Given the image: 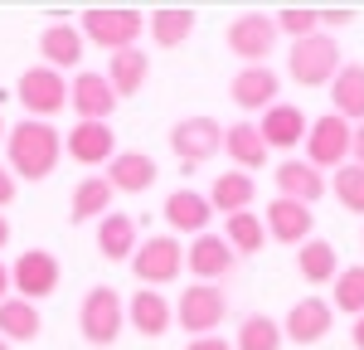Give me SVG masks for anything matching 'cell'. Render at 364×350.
<instances>
[{"label":"cell","instance_id":"cell-1","mask_svg":"<svg viewBox=\"0 0 364 350\" xmlns=\"http://www.w3.org/2000/svg\"><path fill=\"white\" fill-rule=\"evenodd\" d=\"M63 161V137H58L54 122H15L5 132V166L15 180H49Z\"/></svg>","mask_w":364,"mask_h":350},{"label":"cell","instance_id":"cell-2","mask_svg":"<svg viewBox=\"0 0 364 350\" xmlns=\"http://www.w3.org/2000/svg\"><path fill=\"white\" fill-rule=\"evenodd\" d=\"M78 29H83L87 44H97L107 54H122V49H136V39L146 34V15L127 10V5H92V10L78 15Z\"/></svg>","mask_w":364,"mask_h":350},{"label":"cell","instance_id":"cell-3","mask_svg":"<svg viewBox=\"0 0 364 350\" xmlns=\"http://www.w3.org/2000/svg\"><path fill=\"white\" fill-rule=\"evenodd\" d=\"M340 44H336V34H311V39H296L291 44V54H287V73H291V83H301V88H331L336 83V73H340Z\"/></svg>","mask_w":364,"mask_h":350},{"label":"cell","instance_id":"cell-4","mask_svg":"<svg viewBox=\"0 0 364 350\" xmlns=\"http://www.w3.org/2000/svg\"><path fill=\"white\" fill-rule=\"evenodd\" d=\"M122 326H127V302H122V292L107 287V282L87 287L83 307H78V331H83L87 346H112L117 336H122Z\"/></svg>","mask_w":364,"mask_h":350},{"label":"cell","instance_id":"cell-5","mask_svg":"<svg viewBox=\"0 0 364 350\" xmlns=\"http://www.w3.org/2000/svg\"><path fill=\"white\" fill-rule=\"evenodd\" d=\"M228 317V297L224 287H214V282H195V287L180 292V302H175V326L180 331H190V341L199 336H214Z\"/></svg>","mask_w":364,"mask_h":350},{"label":"cell","instance_id":"cell-6","mask_svg":"<svg viewBox=\"0 0 364 350\" xmlns=\"http://www.w3.org/2000/svg\"><path fill=\"white\" fill-rule=\"evenodd\" d=\"M132 272L141 277V287H170L180 272H185V243L175 233H151L141 238L136 258H132Z\"/></svg>","mask_w":364,"mask_h":350},{"label":"cell","instance_id":"cell-7","mask_svg":"<svg viewBox=\"0 0 364 350\" xmlns=\"http://www.w3.org/2000/svg\"><path fill=\"white\" fill-rule=\"evenodd\" d=\"M15 97H20V107H25L34 122H49L54 112L68 107V78L49 68V63H34L20 73V83H15Z\"/></svg>","mask_w":364,"mask_h":350},{"label":"cell","instance_id":"cell-8","mask_svg":"<svg viewBox=\"0 0 364 350\" xmlns=\"http://www.w3.org/2000/svg\"><path fill=\"white\" fill-rule=\"evenodd\" d=\"M170 151L180 156V166L185 171H195V166H209L219 151H224V127L214 122V117H180L175 127H170Z\"/></svg>","mask_w":364,"mask_h":350},{"label":"cell","instance_id":"cell-9","mask_svg":"<svg viewBox=\"0 0 364 350\" xmlns=\"http://www.w3.org/2000/svg\"><path fill=\"white\" fill-rule=\"evenodd\" d=\"M350 142H355V127L345 122V117H336V112H326V117H316L311 122V132H306V161L316 166V171L326 175H336L340 166H350Z\"/></svg>","mask_w":364,"mask_h":350},{"label":"cell","instance_id":"cell-10","mask_svg":"<svg viewBox=\"0 0 364 350\" xmlns=\"http://www.w3.org/2000/svg\"><path fill=\"white\" fill-rule=\"evenodd\" d=\"M58 282H63V267H58V258L49 253V248H25L20 258H15V267H10V287L20 292L25 302H44V297H54Z\"/></svg>","mask_w":364,"mask_h":350},{"label":"cell","instance_id":"cell-11","mask_svg":"<svg viewBox=\"0 0 364 350\" xmlns=\"http://www.w3.org/2000/svg\"><path fill=\"white\" fill-rule=\"evenodd\" d=\"M228 49L243 58V68H248V63H262V58L277 49V20L262 15V10L238 15V20L228 25Z\"/></svg>","mask_w":364,"mask_h":350},{"label":"cell","instance_id":"cell-12","mask_svg":"<svg viewBox=\"0 0 364 350\" xmlns=\"http://www.w3.org/2000/svg\"><path fill=\"white\" fill-rule=\"evenodd\" d=\"M117 97L112 83H107V73H87V68H78L73 78H68V107L78 112V122H107V117L117 112Z\"/></svg>","mask_w":364,"mask_h":350},{"label":"cell","instance_id":"cell-13","mask_svg":"<svg viewBox=\"0 0 364 350\" xmlns=\"http://www.w3.org/2000/svg\"><path fill=\"white\" fill-rule=\"evenodd\" d=\"M233 262H238V253L224 243V233H199V238L185 243V267L195 272V282H214L219 287L233 272Z\"/></svg>","mask_w":364,"mask_h":350},{"label":"cell","instance_id":"cell-14","mask_svg":"<svg viewBox=\"0 0 364 350\" xmlns=\"http://www.w3.org/2000/svg\"><path fill=\"white\" fill-rule=\"evenodd\" d=\"M331 326H336V307H331L326 297H301V302L287 312V321H282V336L296 341V346H316V341L331 336Z\"/></svg>","mask_w":364,"mask_h":350},{"label":"cell","instance_id":"cell-15","mask_svg":"<svg viewBox=\"0 0 364 350\" xmlns=\"http://www.w3.org/2000/svg\"><path fill=\"white\" fill-rule=\"evenodd\" d=\"M277 92H282V78L267 68V63H248V68H238L233 83H228V97H233L243 112H267V107L277 102Z\"/></svg>","mask_w":364,"mask_h":350},{"label":"cell","instance_id":"cell-16","mask_svg":"<svg viewBox=\"0 0 364 350\" xmlns=\"http://www.w3.org/2000/svg\"><path fill=\"white\" fill-rule=\"evenodd\" d=\"M262 224H267V238H277V243H291V248H301L316 238V214H311V204H296V200H272L267 204V214H262Z\"/></svg>","mask_w":364,"mask_h":350},{"label":"cell","instance_id":"cell-17","mask_svg":"<svg viewBox=\"0 0 364 350\" xmlns=\"http://www.w3.org/2000/svg\"><path fill=\"white\" fill-rule=\"evenodd\" d=\"M272 180H277V195H282V200H296V204H316L326 190H331V180L316 171L306 156H287L277 171H272Z\"/></svg>","mask_w":364,"mask_h":350},{"label":"cell","instance_id":"cell-18","mask_svg":"<svg viewBox=\"0 0 364 350\" xmlns=\"http://www.w3.org/2000/svg\"><path fill=\"white\" fill-rule=\"evenodd\" d=\"M257 132H262L267 151H291V146L306 142L311 122H306V112H301L296 102H272V107L262 112V122H257Z\"/></svg>","mask_w":364,"mask_h":350},{"label":"cell","instance_id":"cell-19","mask_svg":"<svg viewBox=\"0 0 364 350\" xmlns=\"http://www.w3.org/2000/svg\"><path fill=\"white\" fill-rule=\"evenodd\" d=\"M63 156H73L78 166H107L117 156V137L107 122H78L68 137H63Z\"/></svg>","mask_w":364,"mask_h":350},{"label":"cell","instance_id":"cell-20","mask_svg":"<svg viewBox=\"0 0 364 350\" xmlns=\"http://www.w3.org/2000/svg\"><path fill=\"white\" fill-rule=\"evenodd\" d=\"M161 214H166L170 233H190V238H199V233H209L214 204H209V195H199V190H170Z\"/></svg>","mask_w":364,"mask_h":350},{"label":"cell","instance_id":"cell-21","mask_svg":"<svg viewBox=\"0 0 364 350\" xmlns=\"http://www.w3.org/2000/svg\"><path fill=\"white\" fill-rule=\"evenodd\" d=\"M127 321H132L136 336L156 341V336H166V331H170L175 307H170V297H161L156 287H141V292H132V302H127Z\"/></svg>","mask_w":364,"mask_h":350},{"label":"cell","instance_id":"cell-22","mask_svg":"<svg viewBox=\"0 0 364 350\" xmlns=\"http://www.w3.org/2000/svg\"><path fill=\"white\" fill-rule=\"evenodd\" d=\"M224 156L233 161V171H262L267 166V142H262V132H257V122H233V127H224Z\"/></svg>","mask_w":364,"mask_h":350},{"label":"cell","instance_id":"cell-23","mask_svg":"<svg viewBox=\"0 0 364 350\" xmlns=\"http://www.w3.org/2000/svg\"><path fill=\"white\" fill-rule=\"evenodd\" d=\"M156 161L146 156V151H117L112 161H107V185L122 190V195H141V190H151L156 185Z\"/></svg>","mask_w":364,"mask_h":350},{"label":"cell","instance_id":"cell-24","mask_svg":"<svg viewBox=\"0 0 364 350\" xmlns=\"http://www.w3.org/2000/svg\"><path fill=\"white\" fill-rule=\"evenodd\" d=\"M83 49H87V39H83L78 25H44V34H39V54L58 73L63 68H78L83 63Z\"/></svg>","mask_w":364,"mask_h":350},{"label":"cell","instance_id":"cell-25","mask_svg":"<svg viewBox=\"0 0 364 350\" xmlns=\"http://www.w3.org/2000/svg\"><path fill=\"white\" fill-rule=\"evenodd\" d=\"M141 248V233H136V219L132 214H107L97 219V253L107 262H132Z\"/></svg>","mask_w":364,"mask_h":350},{"label":"cell","instance_id":"cell-26","mask_svg":"<svg viewBox=\"0 0 364 350\" xmlns=\"http://www.w3.org/2000/svg\"><path fill=\"white\" fill-rule=\"evenodd\" d=\"M331 112L345 117L350 127L364 122V63H340L336 83H331Z\"/></svg>","mask_w":364,"mask_h":350},{"label":"cell","instance_id":"cell-27","mask_svg":"<svg viewBox=\"0 0 364 350\" xmlns=\"http://www.w3.org/2000/svg\"><path fill=\"white\" fill-rule=\"evenodd\" d=\"M146 34L156 39V49H180L190 34H195V10L185 5H161L146 15Z\"/></svg>","mask_w":364,"mask_h":350},{"label":"cell","instance_id":"cell-28","mask_svg":"<svg viewBox=\"0 0 364 350\" xmlns=\"http://www.w3.org/2000/svg\"><path fill=\"white\" fill-rule=\"evenodd\" d=\"M252 195H257V180L243 171H224L214 185H209V204H214V214H243L252 209Z\"/></svg>","mask_w":364,"mask_h":350},{"label":"cell","instance_id":"cell-29","mask_svg":"<svg viewBox=\"0 0 364 350\" xmlns=\"http://www.w3.org/2000/svg\"><path fill=\"white\" fill-rule=\"evenodd\" d=\"M112 185H107V175H87V180H78L73 185V200H68V214L78 219V224H87V219H107L112 214Z\"/></svg>","mask_w":364,"mask_h":350},{"label":"cell","instance_id":"cell-30","mask_svg":"<svg viewBox=\"0 0 364 350\" xmlns=\"http://www.w3.org/2000/svg\"><path fill=\"white\" fill-rule=\"evenodd\" d=\"M39 331H44V317L34 302H25V297L0 302V341H39Z\"/></svg>","mask_w":364,"mask_h":350},{"label":"cell","instance_id":"cell-31","mask_svg":"<svg viewBox=\"0 0 364 350\" xmlns=\"http://www.w3.org/2000/svg\"><path fill=\"white\" fill-rule=\"evenodd\" d=\"M296 272L306 277L311 287H321V282H336L340 277V253L336 243H326V238H311L296 248Z\"/></svg>","mask_w":364,"mask_h":350},{"label":"cell","instance_id":"cell-32","mask_svg":"<svg viewBox=\"0 0 364 350\" xmlns=\"http://www.w3.org/2000/svg\"><path fill=\"white\" fill-rule=\"evenodd\" d=\"M146 73H151V58L141 54V49H122L107 63V83H112L117 97H136L141 88H146Z\"/></svg>","mask_w":364,"mask_h":350},{"label":"cell","instance_id":"cell-33","mask_svg":"<svg viewBox=\"0 0 364 350\" xmlns=\"http://www.w3.org/2000/svg\"><path fill=\"white\" fill-rule=\"evenodd\" d=\"M224 243L238 253V258H252V253H262V243H267V224H262V214H228L224 219Z\"/></svg>","mask_w":364,"mask_h":350},{"label":"cell","instance_id":"cell-34","mask_svg":"<svg viewBox=\"0 0 364 350\" xmlns=\"http://www.w3.org/2000/svg\"><path fill=\"white\" fill-rule=\"evenodd\" d=\"M282 321H272L267 312H252V317L238 321V341L233 350H282Z\"/></svg>","mask_w":364,"mask_h":350},{"label":"cell","instance_id":"cell-35","mask_svg":"<svg viewBox=\"0 0 364 350\" xmlns=\"http://www.w3.org/2000/svg\"><path fill=\"white\" fill-rule=\"evenodd\" d=\"M331 307L345 317H364V262L340 267V277L331 282Z\"/></svg>","mask_w":364,"mask_h":350},{"label":"cell","instance_id":"cell-36","mask_svg":"<svg viewBox=\"0 0 364 350\" xmlns=\"http://www.w3.org/2000/svg\"><path fill=\"white\" fill-rule=\"evenodd\" d=\"M331 195L340 200V209H350V214H364V166H340L331 175Z\"/></svg>","mask_w":364,"mask_h":350},{"label":"cell","instance_id":"cell-37","mask_svg":"<svg viewBox=\"0 0 364 350\" xmlns=\"http://www.w3.org/2000/svg\"><path fill=\"white\" fill-rule=\"evenodd\" d=\"M272 20H277V34H291V44L321 34V10H306V5H282Z\"/></svg>","mask_w":364,"mask_h":350},{"label":"cell","instance_id":"cell-38","mask_svg":"<svg viewBox=\"0 0 364 350\" xmlns=\"http://www.w3.org/2000/svg\"><path fill=\"white\" fill-rule=\"evenodd\" d=\"M15 190H20V180H15V175H10V166L0 161V214H5V204L15 200Z\"/></svg>","mask_w":364,"mask_h":350},{"label":"cell","instance_id":"cell-39","mask_svg":"<svg viewBox=\"0 0 364 350\" xmlns=\"http://www.w3.org/2000/svg\"><path fill=\"white\" fill-rule=\"evenodd\" d=\"M185 350H233V341H224V336H199V341H190Z\"/></svg>","mask_w":364,"mask_h":350},{"label":"cell","instance_id":"cell-40","mask_svg":"<svg viewBox=\"0 0 364 350\" xmlns=\"http://www.w3.org/2000/svg\"><path fill=\"white\" fill-rule=\"evenodd\" d=\"M350 20H355V10H321V25H331V29L350 25Z\"/></svg>","mask_w":364,"mask_h":350},{"label":"cell","instance_id":"cell-41","mask_svg":"<svg viewBox=\"0 0 364 350\" xmlns=\"http://www.w3.org/2000/svg\"><path fill=\"white\" fill-rule=\"evenodd\" d=\"M350 161H355V166H364V122L355 127V142H350Z\"/></svg>","mask_w":364,"mask_h":350},{"label":"cell","instance_id":"cell-42","mask_svg":"<svg viewBox=\"0 0 364 350\" xmlns=\"http://www.w3.org/2000/svg\"><path fill=\"white\" fill-rule=\"evenodd\" d=\"M350 341H355V350H364V317H355V326H350Z\"/></svg>","mask_w":364,"mask_h":350},{"label":"cell","instance_id":"cell-43","mask_svg":"<svg viewBox=\"0 0 364 350\" xmlns=\"http://www.w3.org/2000/svg\"><path fill=\"white\" fill-rule=\"evenodd\" d=\"M5 297H10V267L0 262V302H5Z\"/></svg>","mask_w":364,"mask_h":350},{"label":"cell","instance_id":"cell-44","mask_svg":"<svg viewBox=\"0 0 364 350\" xmlns=\"http://www.w3.org/2000/svg\"><path fill=\"white\" fill-rule=\"evenodd\" d=\"M5 243H10V219L0 214V248H5Z\"/></svg>","mask_w":364,"mask_h":350},{"label":"cell","instance_id":"cell-45","mask_svg":"<svg viewBox=\"0 0 364 350\" xmlns=\"http://www.w3.org/2000/svg\"><path fill=\"white\" fill-rule=\"evenodd\" d=\"M0 142H5V117H0Z\"/></svg>","mask_w":364,"mask_h":350},{"label":"cell","instance_id":"cell-46","mask_svg":"<svg viewBox=\"0 0 364 350\" xmlns=\"http://www.w3.org/2000/svg\"><path fill=\"white\" fill-rule=\"evenodd\" d=\"M0 350H10V341H0Z\"/></svg>","mask_w":364,"mask_h":350}]
</instances>
